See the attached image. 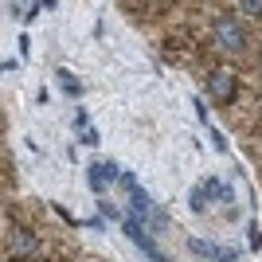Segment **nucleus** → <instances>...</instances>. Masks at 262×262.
Segmentation results:
<instances>
[{"instance_id": "1", "label": "nucleus", "mask_w": 262, "mask_h": 262, "mask_svg": "<svg viewBox=\"0 0 262 262\" xmlns=\"http://www.w3.org/2000/svg\"><path fill=\"white\" fill-rule=\"evenodd\" d=\"M211 35H215V47H219V51H231V55H235V51L247 47V32H243L231 16H219L215 28H211Z\"/></svg>"}, {"instance_id": "2", "label": "nucleus", "mask_w": 262, "mask_h": 262, "mask_svg": "<svg viewBox=\"0 0 262 262\" xmlns=\"http://www.w3.org/2000/svg\"><path fill=\"white\" fill-rule=\"evenodd\" d=\"M215 200H219V204H227V200H231V188H227V184H219V180H204V184L192 188V208H196V211L211 208Z\"/></svg>"}, {"instance_id": "3", "label": "nucleus", "mask_w": 262, "mask_h": 262, "mask_svg": "<svg viewBox=\"0 0 262 262\" xmlns=\"http://www.w3.org/2000/svg\"><path fill=\"white\" fill-rule=\"evenodd\" d=\"M8 254H12V258H35V254H39V239H35L32 231L16 227L8 235Z\"/></svg>"}, {"instance_id": "4", "label": "nucleus", "mask_w": 262, "mask_h": 262, "mask_svg": "<svg viewBox=\"0 0 262 262\" xmlns=\"http://www.w3.org/2000/svg\"><path fill=\"white\" fill-rule=\"evenodd\" d=\"M208 86H211V98L215 102H231L235 98V75H231V71H211Z\"/></svg>"}, {"instance_id": "5", "label": "nucleus", "mask_w": 262, "mask_h": 262, "mask_svg": "<svg viewBox=\"0 0 262 262\" xmlns=\"http://www.w3.org/2000/svg\"><path fill=\"white\" fill-rule=\"evenodd\" d=\"M125 235H129V239L137 243V247H141V251L149 254V258H153V262H168V258H164V254H161V251H157V247H153V239H149V235H145V231H141V223H137V219H125Z\"/></svg>"}, {"instance_id": "6", "label": "nucleus", "mask_w": 262, "mask_h": 262, "mask_svg": "<svg viewBox=\"0 0 262 262\" xmlns=\"http://www.w3.org/2000/svg\"><path fill=\"white\" fill-rule=\"evenodd\" d=\"M188 247H192L200 258H211V262H231V258H235L231 251H223V247H215V243H208V239H192Z\"/></svg>"}, {"instance_id": "7", "label": "nucleus", "mask_w": 262, "mask_h": 262, "mask_svg": "<svg viewBox=\"0 0 262 262\" xmlns=\"http://www.w3.org/2000/svg\"><path fill=\"white\" fill-rule=\"evenodd\" d=\"M121 184H125V192H129V200H133V211H137V215H149V211H153V204H149V196H145L141 188H137V180H133V176H121Z\"/></svg>"}, {"instance_id": "8", "label": "nucleus", "mask_w": 262, "mask_h": 262, "mask_svg": "<svg viewBox=\"0 0 262 262\" xmlns=\"http://www.w3.org/2000/svg\"><path fill=\"white\" fill-rule=\"evenodd\" d=\"M114 180H118V168H114V164H94V168H90V188H94V192H102V188L114 184Z\"/></svg>"}, {"instance_id": "9", "label": "nucleus", "mask_w": 262, "mask_h": 262, "mask_svg": "<svg viewBox=\"0 0 262 262\" xmlns=\"http://www.w3.org/2000/svg\"><path fill=\"white\" fill-rule=\"evenodd\" d=\"M75 125H78V129H82V141H86V145H98V133L90 129V118H86V114H82V110H78Z\"/></svg>"}, {"instance_id": "10", "label": "nucleus", "mask_w": 262, "mask_h": 262, "mask_svg": "<svg viewBox=\"0 0 262 262\" xmlns=\"http://www.w3.org/2000/svg\"><path fill=\"white\" fill-rule=\"evenodd\" d=\"M59 82H63V90H67V94H78V90H82V86L75 82V75H67V71H59Z\"/></svg>"}, {"instance_id": "11", "label": "nucleus", "mask_w": 262, "mask_h": 262, "mask_svg": "<svg viewBox=\"0 0 262 262\" xmlns=\"http://www.w3.org/2000/svg\"><path fill=\"white\" fill-rule=\"evenodd\" d=\"M12 12H16V16H24V20H32L35 12H39V4H12Z\"/></svg>"}, {"instance_id": "12", "label": "nucleus", "mask_w": 262, "mask_h": 262, "mask_svg": "<svg viewBox=\"0 0 262 262\" xmlns=\"http://www.w3.org/2000/svg\"><path fill=\"white\" fill-rule=\"evenodd\" d=\"M239 12H254V16H262V0H243Z\"/></svg>"}, {"instance_id": "13", "label": "nucleus", "mask_w": 262, "mask_h": 262, "mask_svg": "<svg viewBox=\"0 0 262 262\" xmlns=\"http://www.w3.org/2000/svg\"><path fill=\"white\" fill-rule=\"evenodd\" d=\"M231 262H235V258H231Z\"/></svg>"}]
</instances>
